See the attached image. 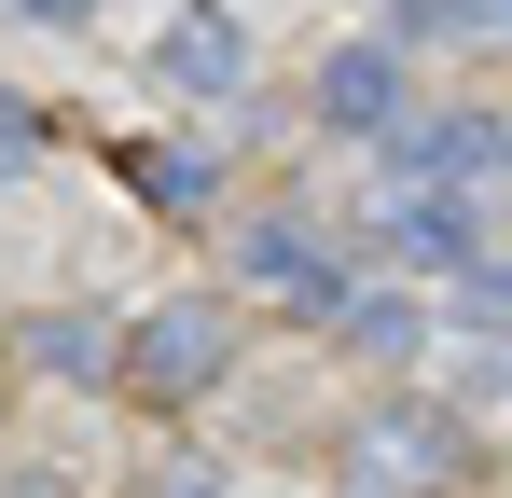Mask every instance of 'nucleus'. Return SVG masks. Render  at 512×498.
<instances>
[{
	"label": "nucleus",
	"mask_w": 512,
	"mask_h": 498,
	"mask_svg": "<svg viewBox=\"0 0 512 498\" xmlns=\"http://www.w3.org/2000/svg\"><path fill=\"white\" fill-rule=\"evenodd\" d=\"M471 485V429L429 388H374L333 429V498H457Z\"/></svg>",
	"instance_id": "nucleus-1"
},
{
	"label": "nucleus",
	"mask_w": 512,
	"mask_h": 498,
	"mask_svg": "<svg viewBox=\"0 0 512 498\" xmlns=\"http://www.w3.org/2000/svg\"><path fill=\"white\" fill-rule=\"evenodd\" d=\"M222 388H236V305L222 291H167L125 319V402L139 415H194Z\"/></svg>",
	"instance_id": "nucleus-2"
},
{
	"label": "nucleus",
	"mask_w": 512,
	"mask_h": 498,
	"mask_svg": "<svg viewBox=\"0 0 512 498\" xmlns=\"http://www.w3.org/2000/svg\"><path fill=\"white\" fill-rule=\"evenodd\" d=\"M222 263H236L250 291H277L291 319H319V332H333V305L360 291V249H333L305 208H236V222H222Z\"/></svg>",
	"instance_id": "nucleus-3"
},
{
	"label": "nucleus",
	"mask_w": 512,
	"mask_h": 498,
	"mask_svg": "<svg viewBox=\"0 0 512 498\" xmlns=\"http://www.w3.org/2000/svg\"><path fill=\"white\" fill-rule=\"evenodd\" d=\"M388 180H416V194H499L512 180V111H485V97H443V111H416L402 139H388Z\"/></svg>",
	"instance_id": "nucleus-4"
},
{
	"label": "nucleus",
	"mask_w": 512,
	"mask_h": 498,
	"mask_svg": "<svg viewBox=\"0 0 512 498\" xmlns=\"http://www.w3.org/2000/svg\"><path fill=\"white\" fill-rule=\"evenodd\" d=\"M305 111H319L333 139H374V153H388V139L416 125V56H402L388 28H360V42H333V56H319Z\"/></svg>",
	"instance_id": "nucleus-5"
},
{
	"label": "nucleus",
	"mask_w": 512,
	"mask_h": 498,
	"mask_svg": "<svg viewBox=\"0 0 512 498\" xmlns=\"http://www.w3.org/2000/svg\"><path fill=\"white\" fill-rule=\"evenodd\" d=\"M429 346H443V305H429V291H402V277H360V291L333 305V360L388 374V388H402V374H429Z\"/></svg>",
	"instance_id": "nucleus-6"
},
{
	"label": "nucleus",
	"mask_w": 512,
	"mask_h": 498,
	"mask_svg": "<svg viewBox=\"0 0 512 498\" xmlns=\"http://www.w3.org/2000/svg\"><path fill=\"white\" fill-rule=\"evenodd\" d=\"M0 360L42 374V388H125V319H111V305H28Z\"/></svg>",
	"instance_id": "nucleus-7"
},
{
	"label": "nucleus",
	"mask_w": 512,
	"mask_h": 498,
	"mask_svg": "<svg viewBox=\"0 0 512 498\" xmlns=\"http://www.w3.org/2000/svg\"><path fill=\"white\" fill-rule=\"evenodd\" d=\"M250 70H263V42L236 0H180L167 42H153V83H180V97H250Z\"/></svg>",
	"instance_id": "nucleus-8"
},
{
	"label": "nucleus",
	"mask_w": 512,
	"mask_h": 498,
	"mask_svg": "<svg viewBox=\"0 0 512 498\" xmlns=\"http://www.w3.org/2000/svg\"><path fill=\"white\" fill-rule=\"evenodd\" d=\"M111 180L153 222H222V153H194V139H111Z\"/></svg>",
	"instance_id": "nucleus-9"
},
{
	"label": "nucleus",
	"mask_w": 512,
	"mask_h": 498,
	"mask_svg": "<svg viewBox=\"0 0 512 498\" xmlns=\"http://www.w3.org/2000/svg\"><path fill=\"white\" fill-rule=\"evenodd\" d=\"M388 42H512V0H388Z\"/></svg>",
	"instance_id": "nucleus-10"
},
{
	"label": "nucleus",
	"mask_w": 512,
	"mask_h": 498,
	"mask_svg": "<svg viewBox=\"0 0 512 498\" xmlns=\"http://www.w3.org/2000/svg\"><path fill=\"white\" fill-rule=\"evenodd\" d=\"M42 139H56V125H42V97H0V180H28Z\"/></svg>",
	"instance_id": "nucleus-11"
},
{
	"label": "nucleus",
	"mask_w": 512,
	"mask_h": 498,
	"mask_svg": "<svg viewBox=\"0 0 512 498\" xmlns=\"http://www.w3.org/2000/svg\"><path fill=\"white\" fill-rule=\"evenodd\" d=\"M0 498H84L70 471H42V457H0Z\"/></svg>",
	"instance_id": "nucleus-12"
},
{
	"label": "nucleus",
	"mask_w": 512,
	"mask_h": 498,
	"mask_svg": "<svg viewBox=\"0 0 512 498\" xmlns=\"http://www.w3.org/2000/svg\"><path fill=\"white\" fill-rule=\"evenodd\" d=\"M0 14H28V28H97L111 0H0Z\"/></svg>",
	"instance_id": "nucleus-13"
},
{
	"label": "nucleus",
	"mask_w": 512,
	"mask_h": 498,
	"mask_svg": "<svg viewBox=\"0 0 512 498\" xmlns=\"http://www.w3.org/2000/svg\"><path fill=\"white\" fill-rule=\"evenodd\" d=\"M485 222H512V180H499V194H485Z\"/></svg>",
	"instance_id": "nucleus-14"
}]
</instances>
